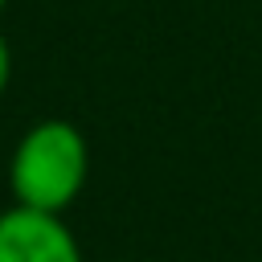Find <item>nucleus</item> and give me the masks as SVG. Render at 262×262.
I'll use <instances>...</instances> for the list:
<instances>
[{"label": "nucleus", "mask_w": 262, "mask_h": 262, "mask_svg": "<svg viewBox=\"0 0 262 262\" xmlns=\"http://www.w3.org/2000/svg\"><path fill=\"white\" fill-rule=\"evenodd\" d=\"M90 176V143L70 119L33 123L8 156V192L16 205L66 213Z\"/></svg>", "instance_id": "f257e3e1"}, {"label": "nucleus", "mask_w": 262, "mask_h": 262, "mask_svg": "<svg viewBox=\"0 0 262 262\" xmlns=\"http://www.w3.org/2000/svg\"><path fill=\"white\" fill-rule=\"evenodd\" d=\"M0 262H86V254L61 213L12 201L0 209Z\"/></svg>", "instance_id": "f03ea898"}, {"label": "nucleus", "mask_w": 262, "mask_h": 262, "mask_svg": "<svg viewBox=\"0 0 262 262\" xmlns=\"http://www.w3.org/2000/svg\"><path fill=\"white\" fill-rule=\"evenodd\" d=\"M8 82H12V45H8V37L0 33V94L8 90Z\"/></svg>", "instance_id": "7ed1b4c3"}, {"label": "nucleus", "mask_w": 262, "mask_h": 262, "mask_svg": "<svg viewBox=\"0 0 262 262\" xmlns=\"http://www.w3.org/2000/svg\"><path fill=\"white\" fill-rule=\"evenodd\" d=\"M4 4H8V0H0V12H4Z\"/></svg>", "instance_id": "20e7f679"}]
</instances>
